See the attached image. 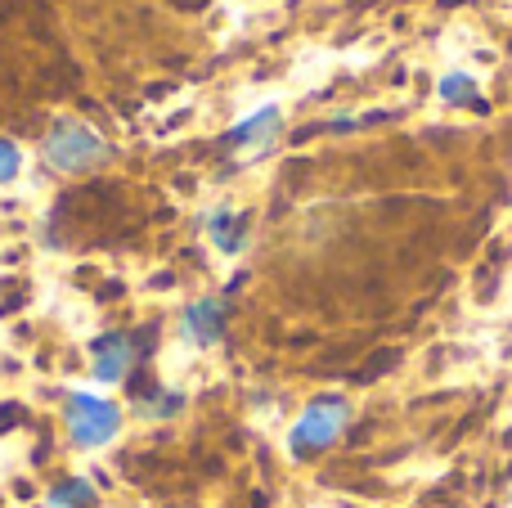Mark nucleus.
<instances>
[{"label":"nucleus","instance_id":"9d476101","mask_svg":"<svg viewBox=\"0 0 512 508\" xmlns=\"http://www.w3.org/2000/svg\"><path fill=\"white\" fill-rule=\"evenodd\" d=\"M18 171H23V149L14 140H0V185L18 180Z\"/></svg>","mask_w":512,"mask_h":508},{"label":"nucleus","instance_id":"1a4fd4ad","mask_svg":"<svg viewBox=\"0 0 512 508\" xmlns=\"http://www.w3.org/2000/svg\"><path fill=\"white\" fill-rule=\"evenodd\" d=\"M50 504L54 508H90L95 504V491H90V482H81V477H68V482H59L50 491Z\"/></svg>","mask_w":512,"mask_h":508},{"label":"nucleus","instance_id":"423d86ee","mask_svg":"<svg viewBox=\"0 0 512 508\" xmlns=\"http://www.w3.org/2000/svg\"><path fill=\"white\" fill-rule=\"evenodd\" d=\"M180 329H185L189 342H198V347H212V342H221V333H225V302H216V297L189 302Z\"/></svg>","mask_w":512,"mask_h":508},{"label":"nucleus","instance_id":"6e6552de","mask_svg":"<svg viewBox=\"0 0 512 508\" xmlns=\"http://www.w3.org/2000/svg\"><path fill=\"white\" fill-rule=\"evenodd\" d=\"M441 99L454 108H472L481 104V90H477V77H468V72H450V77L441 81Z\"/></svg>","mask_w":512,"mask_h":508},{"label":"nucleus","instance_id":"20e7f679","mask_svg":"<svg viewBox=\"0 0 512 508\" xmlns=\"http://www.w3.org/2000/svg\"><path fill=\"white\" fill-rule=\"evenodd\" d=\"M283 131V113H279V104H265V108H256V113H248L239 126L230 131V144H239V149H248V153H265L274 144V135Z\"/></svg>","mask_w":512,"mask_h":508},{"label":"nucleus","instance_id":"7ed1b4c3","mask_svg":"<svg viewBox=\"0 0 512 508\" xmlns=\"http://www.w3.org/2000/svg\"><path fill=\"white\" fill-rule=\"evenodd\" d=\"M63 419H68V432L81 450H99L117 437L122 428V410L104 396H90V392H72L68 405H63Z\"/></svg>","mask_w":512,"mask_h":508},{"label":"nucleus","instance_id":"0eeeda50","mask_svg":"<svg viewBox=\"0 0 512 508\" xmlns=\"http://www.w3.org/2000/svg\"><path fill=\"white\" fill-rule=\"evenodd\" d=\"M212 243L221 252H243L248 248V216L239 212H216L212 216Z\"/></svg>","mask_w":512,"mask_h":508},{"label":"nucleus","instance_id":"f03ea898","mask_svg":"<svg viewBox=\"0 0 512 508\" xmlns=\"http://www.w3.org/2000/svg\"><path fill=\"white\" fill-rule=\"evenodd\" d=\"M346 419H351V410H346L342 396H319L315 405H306L301 419L292 423V432H288L292 459H310V455H319V450H328L342 437Z\"/></svg>","mask_w":512,"mask_h":508},{"label":"nucleus","instance_id":"39448f33","mask_svg":"<svg viewBox=\"0 0 512 508\" xmlns=\"http://www.w3.org/2000/svg\"><path fill=\"white\" fill-rule=\"evenodd\" d=\"M135 365V342L126 333H104L95 342V378L99 383H122Z\"/></svg>","mask_w":512,"mask_h":508},{"label":"nucleus","instance_id":"f257e3e1","mask_svg":"<svg viewBox=\"0 0 512 508\" xmlns=\"http://www.w3.org/2000/svg\"><path fill=\"white\" fill-rule=\"evenodd\" d=\"M41 153L54 171H63V176H86V171L104 167V162L113 158L104 135H95L86 122H77V117H59V122L45 131Z\"/></svg>","mask_w":512,"mask_h":508}]
</instances>
